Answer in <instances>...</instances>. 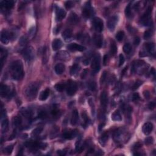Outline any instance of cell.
Instances as JSON below:
<instances>
[{"label":"cell","mask_w":156,"mask_h":156,"mask_svg":"<svg viewBox=\"0 0 156 156\" xmlns=\"http://www.w3.org/2000/svg\"><path fill=\"white\" fill-rule=\"evenodd\" d=\"M10 70L12 77L15 80H21L23 78L24 72L23 63L21 60H17L13 62L10 66Z\"/></svg>","instance_id":"obj_1"},{"label":"cell","mask_w":156,"mask_h":156,"mask_svg":"<svg viewBox=\"0 0 156 156\" xmlns=\"http://www.w3.org/2000/svg\"><path fill=\"white\" fill-rule=\"evenodd\" d=\"M38 85L37 83H31L27 87L25 90V95L29 100L34 99L38 94Z\"/></svg>","instance_id":"obj_2"},{"label":"cell","mask_w":156,"mask_h":156,"mask_svg":"<svg viewBox=\"0 0 156 156\" xmlns=\"http://www.w3.org/2000/svg\"><path fill=\"white\" fill-rule=\"evenodd\" d=\"M22 55L26 60L30 62L34 58V50L32 47H29L24 48L22 51Z\"/></svg>","instance_id":"obj_3"},{"label":"cell","mask_w":156,"mask_h":156,"mask_svg":"<svg viewBox=\"0 0 156 156\" xmlns=\"http://www.w3.org/2000/svg\"><path fill=\"white\" fill-rule=\"evenodd\" d=\"M100 55L96 54L93 57V60L92 62V65H91V67H92V70L94 73H97L100 70Z\"/></svg>","instance_id":"obj_4"},{"label":"cell","mask_w":156,"mask_h":156,"mask_svg":"<svg viewBox=\"0 0 156 156\" xmlns=\"http://www.w3.org/2000/svg\"><path fill=\"white\" fill-rule=\"evenodd\" d=\"M66 88V92L69 96L74 95L77 91V85L73 81H69Z\"/></svg>","instance_id":"obj_5"},{"label":"cell","mask_w":156,"mask_h":156,"mask_svg":"<svg viewBox=\"0 0 156 156\" xmlns=\"http://www.w3.org/2000/svg\"><path fill=\"white\" fill-rule=\"evenodd\" d=\"M93 24L96 31L99 32L102 31L104 28V23L100 18H98V17L94 18L93 20Z\"/></svg>","instance_id":"obj_6"},{"label":"cell","mask_w":156,"mask_h":156,"mask_svg":"<svg viewBox=\"0 0 156 156\" xmlns=\"http://www.w3.org/2000/svg\"><path fill=\"white\" fill-rule=\"evenodd\" d=\"M118 21V17L117 15H114L110 18L107 23V26L110 31H114Z\"/></svg>","instance_id":"obj_7"},{"label":"cell","mask_w":156,"mask_h":156,"mask_svg":"<svg viewBox=\"0 0 156 156\" xmlns=\"http://www.w3.org/2000/svg\"><path fill=\"white\" fill-rule=\"evenodd\" d=\"M67 48L72 51H84L86 50V48L81 45L77 44L76 43H73L69 44L67 46Z\"/></svg>","instance_id":"obj_8"},{"label":"cell","mask_w":156,"mask_h":156,"mask_svg":"<svg viewBox=\"0 0 156 156\" xmlns=\"http://www.w3.org/2000/svg\"><path fill=\"white\" fill-rule=\"evenodd\" d=\"M0 93H1V97L5 98L9 96L11 94V90H10L9 87L7 86L6 85H4L3 84H1L0 86Z\"/></svg>","instance_id":"obj_9"},{"label":"cell","mask_w":156,"mask_h":156,"mask_svg":"<svg viewBox=\"0 0 156 156\" xmlns=\"http://www.w3.org/2000/svg\"><path fill=\"white\" fill-rule=\"evenodd\" d=\"M93 9L91 8L90 5H86L82 11V14L86 18H90L93 15Z\"/></svg>","instance_id":"obj_10"},{"label":"cell","mask_w":156,"mask_h":156,"mask_svg":"<svg viewBox=\"0 0 156 156\" xmlns=\"http://www.w3.org/2000/svg\"><path fill=\"white\" fill-rule=\"evenodd\" d=\"M56 20L57 21H62L66 16V12L63 9L60 8H57L56 9Z\"/></svg>","instance_id":"obj_11"},{"label":"cell","mask_w":156,"mask_h":156,"mask_svg":"<svg viewBox=\"0 0 156 156\" xmlns=\"http://www.w3.org/2000/svg\"><path fill=\"white\" fill-rule=\"evenodd\" d=\"M153 129V125L152 123L147 122L144 123L142 128L143 132L144 133L145 135H148L150 133L152 132Z\"/></svg>","instance_id":"obj_12"},{"label":"cell","mask_w":156,"mask_h":156,"mask_svg":"<svg viewBox=\"0 0 156 156\" xmlns=\"http://www.w3.org/2000/svg\"><path fill=\"white\" fill-rule=\"evenodd\" d=\"M2 8H4L7 10H11L14 6V1L12 0L9 1H2L0 3Z\"/></svg>","instance_id":"obj_13"},{"label":"cell","mask_w":156,"mask_h":156,"mask_svg":"<svg viewBox=\"0 0 156 156\" xmlns=\"http://www.w3.org/2000/svg\"><path fill=\"white\" fill-rule=\"evenodd\" d=\"M10 35L8 31L3 30L1 33V41L4 44H8L9 42Z\"/></svg>","instance_id":"obj_14"},{"label":"cell","mask_w":156,"mask_h":156,"mask_svg":"<svg viewBox=\"0 0 156 156\" xmlns=\"http://www.w3.org/2000/svg\"><path fill=\"white\" fill-rule=\"evenodd\" d=\"M63 46V43L62 40L59 38H56L53 40L52 43V48L54 51H57L62 48Z\"/></svg>","instance_id":"obj_15"},{"label":"cell","mask_w":156,"mask_h":156,"mask_svg":"<svg viewBox=\"0 0 156 156\" xmlns=\"http://www.w3.org/2000/svg\"><path fill=\"white\" fill-rule=\"evenodd\" d=\"M108 102L107 94L105 92H102L101 95V104L102 107H106Z\"/></svg>","instance_id":"obj_16"},{"label":"cell","mask_w":156,"mask_h":156,"mask_svg":"<svg viewBox=\"0 0 156 156\" xmlns=\"http://www.w3.org/2000/svg\"><path fill=\"white\" fill-rule=\"evenodd\" d=\"M62 37L64 38L65 41L68 42L71 40L72 35H73V33H72V31L70 29H66L62 32Z\"/></svg>","instance_id":"obj_17"},{"label":"cell","mask_w":156,"mask_h":156,"mask_svg":"<svg viewBox=\"0 0 156 156\" xmlns=\"http://www.w3.org/2000/svg\"><path fill=\"white\" fill-rule=\"evenodd\" d=\"M78 120H79V113H78L77 110H74L73 111V113H72L71 124L73 126L76 125Z\"/></svg>","instance_id":"obj_18"},{"label":"cell","mask_w":156,"mask_h":156,"mask_svg":"<svg viewBox=\"0 0 156 156\" xmlns=\"http://www.w3.org/2000/svg\"><path fill=\"white\" fill-rule=\"evenodd\" d=\"M94 43L98 48H101L103 45V39L99 35H96L94 37Z\"/></svg>","instance_id":"obj_19"},{"label":"cell","mask_w":156,"mask_h":156,"mask_svg":"<svg viewBox=\"0 0 156 156\" xmlns=\"http://www.w3.org/2000/svg\"><path fill=\"white\" fill-rule=\"evenodd\" d=\"M55 71H56V74H61L64 72L65 70V66L63 63H57L54 68Z\"/></svg>","instance_id":"obj_20"},{"label":"cell","mask_w":156,"mask_h":156,"mask_svg":"<svg viewBox=\"0 0 156 156\" xmlns=\"http://www.w3.org/2000/svg\"><path fill=\"white\" fill-rule=\"evenodd\" d=\"M76 131H65L63 134V138H66V139H72L76 135Z\"/></svg>","instance_id":"obj_21"},{"label":"cell","mask_w":156,"mask_h":156,"mask_svg":"<svg viewBox=\"0 0 156 156\" xmlns=\"http://www.w3.org/2000/svg\"><path fill=\"white\" fill-rule=\"evenodd\" d=\"M79 21V18H78L77 15L75 13H71L70 14V17H69V21L71 24H76Z\"/></svg>","instance_id":"obj_22"},{"label":"cell","mask_w":156,"mask_h":156,"mask_svg":"<svg viewBox=\"0 0 156 156\" xmlns=\"http://www.w3.org/2000/svg\"><path fill=\"white\" fill-rule=\"evenodd\" d=\"M49 95H50V90L49 89H46L45 90L43 91L41 93H40V97L39 99L41 101H45L46 99H47V98H48Z\"/></svg>","instance_id":"obj_23"},{"label":"cell","mask_w":156,"mask_h":156,"mask_svg":"<svg viewBox=\"0 0 156 156\" xmlns=\"http://www.w3.org/2000/svg\"><path fill=\"white\" fill-rule=\"evenodd\" d=\"M145 47L146 50L149 53L153 54L155 51V45L153 43H146Z\"/></svg>","instance_id":"obj_24"},{"label":"cell","mask_w":156,"mask_h":156,"mask_svg":"<svg viewBox=\"0 0 156 156\" xmlns=\"http://www.w3.org/2000/svg\"><path fill=\"white\" fill-rule=\"evenodd\" d=\"M112 120L115 121H120L122 120L121 114L118 110H116L112 115Z\"/></svg>","instance_id":"obj_25"},{"label":"cell","mask_w":156,"mask_h":156,"mask_svg":"<svg viewBox=\"0 0 156 156\" xmlns=\"http://www.w3.org/2000/svg\"><path fill=\"white\" fill-rule=\"evenodd\" d=\"M57 56L60 60H65V59H69L70 56L66 51H61L57 53Z\"/></svg>","instance_id":"obj_26"},{"label":"cell","mask_w":156,"mask_h":156,"mask_svg":"<svg viewBox=\"0 0 156 156\" xmlns=\"http://www.w3.org/2000/svg\"><path fill=\"white\" fill-rule=\"evenodd\" d=\"M9 121L7 118H4L1 122V128H2L3 132H6L8 129Z\"/></svg>","instance_id":"obj_27"},{"label":"cell","mask_w":156,"mask_h":156,"mask_svg":"<svg viewBox=\"0 0 156 156\" xmlns=\"http://www.w3.org/2000/svg\"><path fill=\"white\" fill-rule=\"evenodd\" d=\"M22 120H21V118L19 116H15L12 119V125L14 126L18 127L21 124Z\"/></svg>","instance_id":"obj_28"},{"label":"cell","mask_w":156,"mask_h":156,"mask_svg":"<svg viewBox=\"0 0 156 156\" xmlns=\"http://www.w3.org/2000/svg\"><path fill=\"white\" fill-rule=\"evenodd\" d=\"M108 138H109V135L107 133H104L102 135V136L101 137L100 139H99V142L102 145H105V143H107V141L108 140Z\"/></svg>","instance_id":"obj_29"},{"label":"cell","mask_w":156,"mask_h":156,"mask_svg":"<svg viewBox=\"0 0 156 156\" xmlns=\"http://www.w3.org/2000/svg\"><path fill=\"white\" fill-rule=\"evenodd\" d=\"M43 131V128L41 127H38V128H35V129L33 130V131L32 132V135L34 137L38 136V135H40L41 134L42 132Z\"/></svg>","instance_id":"obj_30"},{"label":"cell","mask_w":156,"mask_h":156,"mask_svg":"<svg viewBox=\"0 0 156 156\" xmlns=\"http://www.w3.org/2000/svg\"><path fill=\"white\" fill-rule=\"evenodd\" d=\"M132 50V47L130 43H126L123 47V51L125 52L126 54H129Z\"/></svg>","instance_id":"obj_31"},{"label":"cell","mask_w":156,"mask_h":156,"mask_svg":"<svg viewBox=\"0 0 156 156\" xmlns=\"http://www.w3.org/2000/svg\"><path fill=\"white\" fill-rule=\"evenodd\" d=\"M65 88V85L64 84H57L55 86V89L58 92H62Z\"/></svg>","instance_id":"obj_32"},{"label":"cell","mask_w":156,"mask_h":156,"mask_svg":"<svg viewBox=\"0 0 156 156\" xmlns=\"http://www.w3.org/2000/svg\"><path fill=\"white\" fill-rule=\"evenodd\" d=\"M79 70V65L77 64H74L72 66L70 70V73L71 75H74Z\"/></svg>","instance_id":"obj_33"},{"label":"cell","mask_w":156,"mask_h":156,"mask_svg":"<svg viewBox=\"0 0 156 156\" xmlns=\"http://www.w3.org/2000/svg\"><path fill=\"white\" fill-rule=\"evenodd\" d=\"M117 51V47L115 45V43L113 42L111 43L110 45V53L112 56H114L116 53Z\"/></svg>","instance_id":"obj_34"},{"label":"cell","mask_w":156,"mask_h":156,"mask_svg":"<svg viewBox=\"0 0 156 156\" xmlns=\"http://www.w3.org/2000/svg\"><path fill=\"white\" fill-rule=\"evenodd\" d=\"M124 37H125V33H124V32L122 31L118 32L116 35V38L117 39V40L119 42L122 41Z\"/></svg>","instance_id":"obj_35"},{"label":"cell","mask_w":156,"mask_h":156,"mask_svg":"<svg viewBox=\"0 0 156 156\" xmlns=\"http://www.w3.org/2000/svg\"><path fill=\"white\" fill-rule=\"evenodd\" d=\"M89 89L92 91H95L96 89V84L94 81H90L88 84Z\"/></svg>","instance_id":"obj_36"},{"label":"cell","mask_w":156,"mask_h":156,"mask_svg":"<svg viewBox=\"0 0 156 156\" xmlns=\"http://www.w3.org/2000/svg\"><path fill=\"white\" fill-rule=\"evenodd\" d=\"M13 149H14V146L11 145V146H8V147H6V148L4 149L3 151L4 153L6 154H10L12 153V151H13Z\"/></svg>","instance_id":"obj_37"},{"label":"cell","mask_w":156,"mask_h":156,"mask_svg":"<svg viewBox=\"0 0 156 156\" xmlns=\"http://www.w3.org/2000/svg\"><path fill=\"white\" fill-rule=\"evenodd\" d=\"M125 14L126 15V17H129L130 15H131V4H129L126 6V8L125 9Z\"/></svg>","instance_id":"obj_38"},{"label":"cell","mask_w":156,"mask_h":156,"mask_svg":"<svg viewBox=\"0 0 156 156\" xmlns=\"http://www.w3.org/2000/svg\"><path fill=\"white\" fill-rule=\"evenodd\" d=\"M27 42V39L26 36H23L21 37V38L20 39L19 41V44L21 46H24L26 44Z\"/></svg>","instance_id":"obj_39"},{"label":"cell","mask_w":156,"mask_h":156,"mask_svg":"<svg viewBox=\"0 0 156 156\" xmlns=\"http://www.w3.org/2000/svg\"><path fill=\"white\" fill-rule=\"evenodd\" d=\"M152 35V31L151 30H147L146 31H145L144 34V39H148Z\"/></svg>","instance_id":"obj_40"},{"label":"cell","mask_w":156,"mask_h":156,"mask_svg":"<svg viewBox=\"0 0 156 156\" xmlns=\"http://www.w3.org/2000/svg\"><path fill=\"white\" fill-rule=\"evenodd\" d=\"M125 61V59L124 56L122 54H120L119 56V66H121L124 64Z\"/></svg>","instance_id":"obj_41"},{"label":"cell","mask_w":156,"mask_h":156,"mask_svg":"<svg viewBox=\"0 0 156 156\" xmlns=\"http://www.w3.org/2000/svg\"><path fill=\"white\" fill-rule=\"evenodd\" d=\"M107 76V72L105 71L103 72V73H102V74L101 75V77L100 79L101 84H103L104 82H105V81L106 80Z\"/></svg>","instance_id":"obj_42"},{"label":"cell","mask_w":156,"mask_h":156,"mask_svg":"<svg viewBox=\"0 0 156 156\" xmlns=\"http://www.w3.org/2000/svg\"><path fill=\"white\" fill-rule=\"evenodd\" d=\"M47 112H45V111H41V112H39L38 118H41V119H45V118H47Z\"/></svg>","instance_id":"obj_43"},{"label":"cell","mask_w":156,"mask_h":156,"mask_svg":"<svg viewBox=\"0 0 156 156\" xmlns=\"http://www.w3.org/2000/svg\"><path fill=\"white\" fill-rule=\"evenodd\" d=\"M65 6L66 9H70L73 6V2H71V1H66L65 3Z\"/></svg>","instance_id":"obj_44"},{"label":"cell","mask_w":156,"mask_h":156,"mask_svg":"<svg viewBox=\"0 0 156 156\" xmlns=\"http://www.w3.org/2000/svg\"><path fill=\"white\" fill-rule=\"evenodd\" d=\"M153 141H154V139H153L152 137H148V138H146L145 143L146 144H151L152 143Z\"/></svg>","instance_id":"obj_45"},{"label":"cell","mask_w":156,"mask_h":156,"mask_svg":"<svg viewBox=\"0 0 156 156\" xmlns=\"http://www.w3.org/2000/svg\"><path fill=\"white\" fill-rule=\"evenodd\" d=\"M141 84H142V82H141V81H137L135 84H134V86H133L132 87L133 90H135V89H138V87H139L140 86V85Z\"/></svg>","instance_id":"obj_46"},{"label":"cell","mask_w":156,"mask_h":156,"mask_svg":"<svg viewBox=\"0 0 156 156\" xmlns=\"http://www.w3.org/2000/svg\"><path fill=\"white\" fill-rule=\"evenodd\" d=\"M34 34H35V27L33 26L29 30V35L31 37H32V36H34Z\"/></svg>","instance_id":"obj_47"},{"label":"cell","mask_w":156,"mask_h":156,"mask_svg":"<svg viewBox=\"0 0 156 156\" xmlns=\"http://www.w3.org/2000/svg\"><path fill=\"white\" fill-rule=\"evenodd\" d=\"M140 99L139 94L138 93H135L133 94L132 95V99L134 101H137Z\"/></svg>","instance_id":"obj_48"},{"label":"cell","mask_w":156,"mask_h":156,"mask_svg":"<svg viewBox=\"0 0 156 156\" xmlns=\"http://www.w3.org/2000/svg\"><path fill=\"white\" fill-rule=\"evenodd\" d=\"M155 103L154 102H151L148 105L149 109L151 110L154 109V108H155Z\"/></svg>","instance_id":"obj_49"},{"label":"cell","mask_w":156,"mask_h":156,"mask_svg":"<svg viewBox=\"0 0 156 156\" xmlns=\"http://www.w3.org/2000/svg\"><path fill=\"white\" fill-rule=\"evenodd\" d=\"M140 39L139 37H135V38H134V43L135 45H138L140 43Z\"/></svg>","instance_id":"obj_50"},{"label":"cell","mask_w":156,"mask_h":156,"mask_svg":"<svg viewBox=\"0 0 156 156\" xmlns=\"http://www.w3.org/2000/svg\"><path fill=\"white\" fill-rule=\"evenodd\" d=\"M82 118L84 120V121H86V123H87L88 120H89V118H88L87 114L85 113V112H83V113H82Z\"/></svg>","instance_id":"obj_51"},{"label":"cell","mask_w":156,"mask_h":156,"mask_svg":"<svg viewBox=\"0 0 156 156\" xmlns=\"http://www.w3.org/2000/svg\"><path fill=\"white\" fill-rule=\"evenodd\" d=\"M107 59H108V56L107 55H104L103 57V63L104 65H106L107 63Z\"/></svg>","instance_id":"obj_52"},{"label":"cell","mask_w":156,"mask_h":156,"mask_svg":"<svg viewBox=\"0 0 156 156\" xmlns=\"http://www.w3.org/2000/svg\"><path fill=\"white\" fill-rule=\"evenodd\" d=\"M87 70H84L82 72V74L81 75V78L82 79H84L86 77V76H87Z\"/></svg>","instance_id":"obj_53"},{"label":"cell","mask_w":156,"mask_h":156,"mask_svg":"<svg viewBox=\"0 0 156 156\" xmlns=\"http://www.w3.org/2000/svg\"><path fill=\"white\" fill-rule=\"evenodd\" d=\"M58 113H59V110H57V109H53V110L51 111V113H52V115H57V114H58Z\"/></svg>","instance_id":"obj_54"},{"label":"cell","mask_w":156,"mask_h":156,"mask_svg":"<svg viewBox=\"0 0 156 156\" xmlns=\"http://www.w3.org/2000/svg\"><path fill=\"white\" fill-rule=\"evenodd\" d=\"M143 95H144V97H145L146 98H148L149 97V92H148V91H145V92H144Z\"/></svg>","instance_id":"obj_55"},{"label":"cell","mask_w":156,"mask_h":156,"mask_svg":"<svg viewBox=\"0 0 156 156\" xmlns=\"http://www.w3.org/2000/svg\"><path fill=\"white\" fill-rule=\"evenodd\" d=\"M90 63V60L89 59H85L83 61V63L85 65H88Z\"/></svg>","instance_id":"obj_56"},{"label":"cell","mask_w":156,"mask_h":156,"mask_svg":"<svg viewBox=\"0 0 156 156\" xmlns=\"http://www.w3.org/2000/svg\"><path fill=\"white\" fill-rule=\"evenodd\" d=\"M104 125H105L104 123H102V124H101V125L99 126V131H101V129H102V128H103L104 126Z\"/></svg>","instance_id":"obj_57"}]
</instances>
